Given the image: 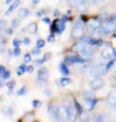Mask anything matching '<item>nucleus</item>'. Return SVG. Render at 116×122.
I'll return each instance as SVG.
<instances>
[{
	"label": "nucleus",
	"mask_w": 116,
	"mask_h": 122,
	"mask_svg": "<svg viewBox=\"0 0 116 122\" xmlns=\"http://www.w3.org/2000/svg\"><path fill=\"white\" fill-rule=\"evenodd\" d=\"M108 103L113 108H116V95L111 94L108 97Z\"/></svg>",
	"instance_id": "a211bd4d"
},
{
	"label": "nucleus",
	"mask_w": 116,
	"mask_h": 122,
	"mask_svg": "<svg viewBox=\"0 0 116 122\" xmlns=\"http://www.w3.org/2000/svg\"><path fill=\"white\" fill-rule=\"evenodd\" d=\"M22 43L24 44L25 45H28L29 44L31 43V40L28 37H25L23 39V41H22Z\"/></svg>",
	"instance_id": "79ce46f5"
},
{
	"label": "nucleus",
	"mask_w": 116,
	"mask_h": 122,
	"mask_svg": "<svg viewBox=\"0 0 116 122\" xmlns=\"http://www.w3.org/2000/svg\"><path fill=\"white\" fill-rule=\"evenodd\" d=\"M13 54L15 56H19L21 54V50L20 49V48H19V47L15 48V49L14 50Z\"/></svg>",
	"instance_id": "c9c22d12"
},
{
	"label": "nucleus",
	"mask_w": 116,
	"mask_h": 122,
	"mask_svg": "<svg viewBox=\"0 0 116 122\" xmlns=\"http://www.w3.org/2000/svg\"><path fill=\"white\" fill-rule=\"evenodd\" d=\"M85 62V60L80 58L77 56L69 55L65 58V63L66 64H74V63H83Z\"/></svg>",
	"instance_id": "6e6552de"
},
{
	"label": "nucleus",
	"mask_w": 116,
	"mask_h": 122,
	"mask_svg": "<svg viewBox=\"0 0 116 122\" xmlns=\"http://www.w3.org/2000/svg\"><path fill=\"white\" fill-rule=\"evenodd\" d=\"M5 39H4V37L3 36H0V44H3L4 43V41Z\"/></svg>",
	"instance_id": "6e6d98bb"
},
{
	"label": "nucleus",
	"mask_w": 116,
	"mask_h": 122,
	"mask_svg": "<svg viewBox=\"0 0 116 122\" xmlns=\"http://www.w3.org/2000/svg\"><path fill=\"white\" fill-rule=\"evenodd\" d=\"M26 69H27V67H26L25 64H21L20 66L18 67V71H17V75H23L24 73L26 71Z\"/></svg>",
	"instance_id": "5701e85b"
},
{
	"label": "nucleus",
	"mask_w": 116,
	"mask_h": 122,
	"mask_svg": "<svg viewBox=\"0 0 116 122\" xmlns=\"http://www.w3.org/2000/svg\"><path fill=\"white\" fill-rule=\"evenodd\" d=\"M86 104L88 106V108L90 109V110H92L96 104H97V100L95 98H91V99H86L85 100Z\"/></svg>",
	"instance_id": "f3484780"
},
{
	"label": "nucleus",
	"mask_w": 116,
	"mask_h": 122,
	"mask_svg": "<svg viewBox=\"0 0 116 122\" xmlns=\"http://www.w3.org/2000/svg\"><path fill=\"white\" fill-rule=\"evenodd\" d=\"M113 78H114V79L115 80V82H116V71L114 72V74H113Z\"/></svg>",
	"instance_id": "bf43d9fd"
},
{
	"label": "nucleus",
	"mask_w": 116,
	"mask_h": 122,
	"mask_svg": "<svg viewBox=\"0 0 116 122\" xmlns=\"http://www.w3.org/2000/svg\"><path fill=\"white\" fill-rule=\"evenodd\" d=\"M37 30H38L37 24L36 22H32L31 24H29V25H28L27 29H26L27 32L30 34H35L37 32Z\"/></svg>",
	"instance_id": "4468645a"
},
{
	"label": "nucleus",
	"mask_w": 116,
	"mask_h": 122,
	"mask_svg": "<svg viewBox=\"0 0 116 122\" xmlns=\"http://www.w3.org/2000/svg\"><path fill=\"white\" fill-rule=\"evenodd\" d=\"M32 3L33 4H35V5H37L39 3V2H40V0H32Z\"/></svg>",
	"instance_id": "4d7b16f0"
},
{
	"label": "nucleus",
	"mask_w": 116,
	"mask_h": 122,
	"mask_svg": "<svg viewBox=\"0 0 116 122\" xmlns=\"http://www.w3.org/2000/svg\"><path fill=\"white\" fill-rule=\"evenodd\" d=\"M40 106V102L39 101V100H33V102H32V107L33 108L36 109Z\"/></svg>",
	"instance_id": "58836bf2"
},
{
	"label": "nucleus",
	"mask_w": 116,
	"mask_h": 122,
	"mask_svg": "<svg viewBox=\"0 0 116 122\" xmlns=\"http://www.w3.org/2000/svg\"><path fill=\"white\" fill-rule=\"evenodd\" d=\"M82 96L84 99H91V98H94V93L93 91H86L82 93Z\"/></svg>",
	"instance_id": "6ab92c4d"
},
{
	"label": "nucleus",
	"mask_w": 116,
	"mask_h": 122,
	"mask_svg": "<svg viewBox=\"0 0 116 122\" xmlns=\"http://www.w3.org/2000/svg\"><path fill=\"white\" fill-rule=\"evenodd\" d=\"M113 36H114L115 38H116V30L114 32V34H113Z\"/></svg>",
	"instance_id": "0e129e2a"
},
{
	"label": "nucleus",
	"mask_w": 116,
	"mask_h": 122,
	"mask_svg": "<svg viewBox=\"0 0 116 122\" xmlns=\"http://www.w3.org/2000/svg\"><path fill=\"white\" fill-rule=\"evenodd\" d=\"M70 6L76 8L78 10L84 11L87 8L86 0H67Z\"/></svg>",
	"instance_id": "20e7f679"
},
{
	"label": "nucleus",
	"mask_w": 116,
	"mask_h": 122,
	"mask_svg": "<svg viewBox=\"0 0 116 122\" xmlns=\"http://www.w3.org/2000/svg\"><path fill=\"white\" fill-rule=\"evenodd\" d=\"M2 78H3V79H8L10 78V71L8 70H6L5 71L3 72V74H2Z\"/></svg>",
	"instance_id": "2f4dec72"
},
{
	"label": "nucleus",
	"mask_w": 116,
	"mask_h": 122,
	"mask_svg": "<svg viewBox=\"0 0 116 122\" xmlns=\"http://www.w3.org/2000/svg\"><path fill=\"white\" fill-rule=\"evenodd\" d=\"M6 33L8 34V35H12L14 33V30H13V29H11V28H8V29H6Z\"/></svg>",
	"instance_id": "8fccbe9b"
},
{
	"label": "nucleus",
	"mask_w": 116,
	"mask_h": 122,
	"mask_svg": "<svg viewBox=\"0 0 116 122\" xmlns=\"http://www.w3.org/2000/svg\"><path fill=\"white\" fill-rule=\"evenodd\" d=\"M0 86H2V82H0Z\"/></svg>",
	"instance_id": "69168bd1"
},
{
	"label": "nucleus",
	"mask_w": 116,
	"mask_h": 122,
	"mask_svg": "<svg viewBox=\"0 0 116 122\" xmlns=\"http://www.w3.org/2000/svg\"><path fill=\"white\" fill-rule=\"evenodd\" d=\"M62 18L65 22H66V21H68L70 20V18L68 17V15H66V14H63V15L62 16Z\"/></svg>",
	"instance_id": "09e8293b"
},
{
	"label": "nucleus",
	"mask_w": 116,
	"mask_h": 122,
	"mask_svg": "<svg viewBox=\"0 0 116 122\" xmlns=\"http://www.w3.org/2000/svg\"><path fill=\"white\" fill-rule=\"evenodd\" d=\"M45 46V41L43 39H38L37 41V47L39 48H42Z\"/></svg>",
	"instance_id": "cd10ccee"
},
{
	"label": "nucleus",
	"mask_w": 116,
	"mask_h": 122,
	"mask_svg": "<svg viewBox=\"0 0 116 122\" xmlns=\"http://www.w3.org/2000/svg\"><path fill=\"white\" fill-rule=\"evenodd\" d=\"M26 90H27V89H26V86H24L21 87V88L18 91L17 94H18V96H23V95H25L26 94V91H27Z\"/></svg>",
	"instance_id": "c756f323"
},
{
	"label": "nucleus",
	"mask_w": 116,
	"mask_h": 122,
	"mask_svg": "<svg viewBox=\"0 0 116 122\" xmlns=\"http://www.w3.org/2000/svg\"><path fill=\"white\" fill-rule=\"evenodd\" d=\"M65 109H66L67 118L70 121H75L77 116V110L76 107L71 105H67L65 106Z\"/></svg>",
	"instance_id": "0eeeda50"
},
{
	"label": "nucleus",
	"mask_w": 116,
	"mask_h": 122,
	"mask_svg": "<svg viewBox=\"0 0 116 122\" xmlns=\"http://www.w3.org/2000/svg\"><path fill=\"white\" fill-rule=\"evenodd\" d=\"M102 56L104 58L105 60H111L113 56H114V52H113V48L111 45H107L103 48L102 51Z\"/></svg>",
	"instance_id": "9d476101"
},
{
	"label": "nucleus",
	"mask_w": 116,
	"mask_h": 122,
	"mask_svg": "<svg viewBox=\"0 0 116 122\" xmlns=\"http://www.w3.org/2000/svg\"><path fill=\"white\" fill-rule=\"evenodd\" d=\"M31 12L29 10L26 9V8H21L18 11V16L21 18H25L30 15Z\"/></svg>",
	"instance_id": "2eb2a0df"
},
{
	"label": "nucleus",
	"mask_w": 116,
	"mask_h": 122,
	"mask_svg": "<svg viewBox=\"0 0 116 122\" xmlns=\"http://www.w3.org/2000/svg\"><path fill=\"white\" fill-rule=\"evenodd\" d=\"M80 118H81V121L83 122H88L89 121V117L88 113H85L84 111H83L82 113H80Z\"/></svg>",
	"instance_id": "b1692460"
},
{
	"label": "nucleus",
	"mask_w": 116,
	"mask_h": 122,
	"mask_svg": "<svg viewBox=\"0 0 116 122\" xmlns=\"http://www.w3.org/2000/svg\"><path fill=\"white\" fill-rule=\"evenodd\" d=\"M90 45H96L98 47H100L103 45V41L101 39H91L90 42H89Z\"/></svg>",
	"instance_id": "412c9836"
},
{
	"label": "nucleus",
	"mask_w": 116,
	"mask_h": 122,
	"mask_svg": "<svg viewBox=\"0 0 116 122\" xmlns=\"http://www.w3.org/2000/svg\"><path fill=\"white\" fill-rule=\"evenodd\" d=\"M45 60H44V58H42V59H38L37 60H35L34 61V64L35 65H37V66H40V65H42L43 63L45 62Z\"/></svg>",
	"instance_id": "72a5a7b5"
},
{
	"label": "nucleus",
	"mask_w": 116,
	"mask_h": 122,
	"mask_svg": "<svg viewBox=\"0 0 116 122\" xmlns=\"http://www.w3.org/2000/svg\"><path fill=\"white\" fill-rule=\"evenodd\" d=\"M51 57V55L50 53H46V54H44V56H43V58H44V60L46 61H47L48 60H50Z\"/></svg>",
	"instance_id": "a18cd8bd"
},
{
	"label": "nucleus",
	"mask_w": 116,
	"mask_h": 122,
	"mask_svg": "<svg viewBox=\"0 0 116 122\" xmlns=\"http://www.w3.org/2000/svg\"><path fill=\"white\" fill-rule=\"evenodd\" d=\"M21 44V41L20 40H17V39H14L13 41V46L15 48H18L20 46V45Z\"/></svg>",
	"instance_id": "e433bc0d"
},
{
	"label": "nucleus",
	"mask_w": 116,
	"mask_h": 122,
	"mask_svg": "<svg viewBox=\"0 0 116 122\" xmlns=\"http://www.w3.org/2000/svg\"><path fill=\"white\" fill-rule=\"evenodd\" d=\"M113 52H114V56L116 57V48H113Z\"/></svg>",
	"instance_id": "052dcab7"
},
{
	"label": "nucleus",
	"mask_w": 116,
	"mask_h": 122,
	"mask_svg": "<svg viewBox=\"0 0 116 122\" xmlns=\"http://www.w3.org/2000/svg\"><path fill=\"white\" fill-rule=\"evenodd\" d=\"M6 21L5 20H0V31L2 30H3V29L6 27Z\"/></svg>",
	"instance_id": "ea45409f"
},
{
	"label": "nucleus",
	"mask_w": 116,
	"mask_h": 122,
	"mask_svg": "<svg viewBox=\"0 0 116 122\" xmlns=\"http://www.w3.org/2000/svg\"><path fill=\"white\" fill-rule=\"evenodd\" d=\"M43 94H44L45 96L49 97V96H51V90H45L44 92H43Z\"/></svg>",
	"instance_id": "49530a36"
},
{
	"label": "nucleus",
	"mask_w": 116,
	"mask_h": 122,
	"mask_svg": "<svg viewBox=\"0 0 116 122\" xmlns=\"http://www.w3.org/2000/svg\"><path fill=\"white\" fill-rule=\"evenodd\" d=\"M74 106H75L77 110L79 113H81L84 111V109H83V108H82V106H81V104H80L77 100H74Z\"/></svg>",
	"instance_id": "a878e982"
},
{
	"label": "nucleus",
	"mask_w": 116,
	"mask_h": 122,
	"mask_svg": "<svg viewBox=\"0 0 116 122\" xmlns=\"http://www.w3.org/2000/svg\"><path fill=\"white\" fill-rule=\"evenodd\" d=\"M112 19H113V21H116V14H115V15H114V16H113V18H112Z\"/></svg>",
	"instance_id": "e2e57ef3"
},
{
	"label": "nucleus",
	"mask_w": 116,
	"mask_h": 122,
	"mask_svg": "<svg viewBox=\"0 0 116 122\" xmlns=\"http://www.w3.org/2000/svg\"><path fill=\"white\" fill-rule=\"evenodd\" d=\"M41 15H42V12H37V13H36V16H37V18H40Z\"/></svg>",
	"instance_id": "5fc2aeb1"
},
{
	"label": "nucleus",
	"mask_w": 116,
	"mask_h": 122,
	"mask_svg": "<svg viewBox=\"0 0 116 122\" xmlns=\"http://www.w3.org/2000/svg\"><path fill=\"white\" fill-rule=\"evenodd\" d=\"M34 116H35V114L33 112H30V113H28L27 114L25 115V117H28V121H32L33 117H34Z\"/></svg>",
	"instance_id": "4c0bfd02"
},
{
	"label": "nucleus",
	"mask_w": 116,
	"mask_h": 122,
	"mask_svg": "<svg viewBox=\"0 0 116 122\" xmlns=\"http://www.w3.org/2000/svg\"><path fill=\"white\" fill-rule=\"evenodd\" d=\"M79 53L81 54V56L83 58L88 59V58H91L93 56L94 50H93V48L90 46V45L85 43L83 47H82V48L81 49V51H80Z\"/></svg>",
	"instance_id": "423d86ee"
},
{
	"label": "nucleus",
	"mask_w": 116,
	"mask_h": 122,
	"mask_svg": "<svg viewBox=\"0 0 116 122\" xmlns=\"http://www.w3.org/2000/svg\"><path fill=\"white\" fill-rule=\"evenodd\" d=\"M19 4H20V0H15L14 2H13V3H12L9 7L8 8V10H6V15H9L12 12H13L14 10L16 8H18V6H19Z\"/></svg>",
	"instance_id": "ddd939ff"
},
{
	"label": "nucleus",
	"mask_w": 116,
	"mask_h": 122,
	"mask_svg": "<svg viewBox=\"0 0 116 122\" xmlns=\"http://www.w3.org/2000/svg\"><path fill=\"white\" fill-rule=\"evenodd\" d=\"M116 29V25L114 21H105L103 22L100 29L97 30L101 35H107L112 32H114Z\"/></svg>",
	"instance_id": "f257e3e1"
},
{
	"label": "nucleus",
	"mask_w": 116,
	"mask_h": 122,
	"mask_svg": "<svg viewBox=\"0 0 116 122\" xmlns=\"http://www.w3.org/2000/svg\"><path fill=\"white\" fill-rule=\"evenodd\" d=\"M84 44L85 43L83 42L82 41H80L79 42H77V44H75V45L73 46V47H72V50L75 52H80V51H81V49L84 46Z\"/></svg>",
	"instance_id": "dca6fc26"
},
{
	"label": "nucleus",
	"mask_w": 116,
	"mask_h": 122,
	"mask_svg": "<svg viewBox=\"0 0 116 122\" xmlns=\"http://www.w3.org/2000/svg\"><path fill=\"white\" fill-rule=\"evenodd\" d=\"M60 71H61V73L63 75H68L70 74V71L65 63H61L60 64Z\"/></svg>",
	"instance_id": "aec40b11"
},
{
	"label": "nucleus",
	"mask_w": 116,
	"mask_h": 122,
	"mask_svg": "<svg viewBox=\"0 0 116 122\" xmlns=\"http://www.w3.org/2000/svg\"><path fill=\"white\" fill-rule=\"evenodd\" d=\"M32 60V56H31V54L30 53H26V54L24 56V59L23 61L25 63H28L31 62Z\"/></svg>",
	"instance_id": "bb28decb"
},
{
	"label": "nucleus",
	"mask_w": 116,
	"mask_h": 122,
	"mask_svg": "<svg viewBox=\"0 0 116 122\" xmlns=\"http://www.w3.org/2000/svg\"><path fill=\"white\" fill-rule=\"evenodd\" d=\"M11 25H12V27H14V28L18 27L19 25H20V21H19L18 18L14 19V20L12 21V22H11Z\"/></svg>",
	"instance_id": "7c9ffc66"
},
{
	"label": "nucleus",
	"mask_w": 116,
	"mask_h": 122,
	"mask_svg": "<svg viewBox=\"0 0 116 122\" xmlns=\"http://www.w3.org/2000/svg\"><path fill=\"white\" fill-rule=\"evenodd\" d=\"M6 71V69H5V67L2 65H0V78H1V76L2 75V74H3V72Z\"/></svg>",
	"instance_id": "de8ad7c7"
},
{
	"label": "nucleus",
	"mask_w": 116,
	"mask_h": 122,
	"mask_svg": "<svg viewBox=\"0 0 116 122\" xmlns=\"http://www.w3.org/2000/svg\"><path fill=\"white\" fill-rule=\"evenodd\" d=\"M54 16L55 17H59V11L58 10H56L54 12Z\"/></svg>",
	"instance_id": "864d4df0"
},
{
	"label": "nucleus",
	"mask_w": 116,
	"mask_h": 122,
	"mask_svg": "<svg viewBox=\"0 0 116 122\" xmlns=\"http://www.w3.org/2000/svg\"><path fill=\"white\" fill-rule=\"evenodd\" d=\"M100 26L101 21L96 18H92L90 20H88V22L86 23L87 31L89 32V33H93V32L98 30Z\"/></svg>",
	"instance_id": "7ed1b4c3"
},
{
	"label": "nucleus",
	"mask_w": 116,
	"mask_h": 122,
	"mask_svg": "<svg viewBox=\"0 0 116 122\" xmlns=\"http://www.w3.org/2000/svg\"><path fill=\"white\" fill-rule=\"evenodd\" d=\"M114 87H115V88L116 89V86H114Z\"/></svg>",
	"instance_id": "338daca9"
},
{
	"label": "nucleus",
	"mask_w": 116,
	"mask_h": 122,
	"mask_svg": "<svg viewBox=\"0 0 116 122\" xmlns=\"http://www.w3.org/2000/svg\"><path fill=\"white\" fill-rule=\"evenodd\" d=\"M94 121H103V118L101 115H96L94 117Z\"/></svg>",
	"instance_id": "37998d69"
},
{
	"label": "nucleus",
	"mask_w": 116,
	"mask_h": 122,
	"mask_svg": "<svg viewBox=\"0 0 116 122\" xmlns=\"http://www.w3.org/2000/svg\"><path fill=\"white\" fill-rule=\"evenodd\" d=\"M15 83L16 82L14 80H11V81H9L6 83V86L8 87V89H9V93H8L9 94H10L13 93L14 88V86H15Z\"/></svg>",
	"instance_id": "4be33fe9"
},
{
	"label": "nucleus",
	"mask_w": 116,
	"mask_h": 122,
	"mask_svg": "<svg viewBox=\"0 0 116 122\" xmlns=\"http://www.w3.org/2000/svg\"><path fill=\"white\" fill-rule=\"evenodd\" d=\"M3 50H4V48H3V46H2V44H0V52H2Z\"/></svg>",
	"instance_id": "13d9d810"
},
{
	"label": "nucleus",
	"mask_w": 116,
	"mask_h": 122,
	"mask_svg": "<svg viewBox=\"0 0 116 122\" xmlns=\"http://www.w3.org/2000/svg\"><path fill=\"white\" fill-rule=\"evenodd\" d=\"M91 86L93 90H100L103 86V81L100 78L96 77L91 82Z\"/></svg>",
	"instance_id": "f8f14e48"
},
{
	"label": "nucleus",
	"mask_w": 116,
	"mask_h": 122,
	"mask_svg": "<svg viewBox=\"0 0 116 122\" xmlns=\"http://www.w3.org/2000/svg\"><path fill=\"white\" fill-rule=\"evenodd\" d=\"M14 0H6V3L7 4H9V3H10L11 2H13Z\"/></svg>",
	"instance_id": "680f3d73"
},
{
	"label": "nucleus",
	"mask_w": 116,
	"mask_h": 122,
	"mask_svg": "<svg viewBox=\"0 0 116 122\" xmlns=\"http://www.w3.org/2000/svg\"><path fill=\"white\" fill-rule=\"evenodd\" d=\"M115 61H116L115 59H113V60H109V62H108V63H107V64L106 65V69H107V71L110 70L111 68V67H113V66H114L115 63Z\"/></svg>",
	"instance_id": "c85d7f7f"
},
{
	"label": "nucleus",
	"mask_w": 116,
	"mask_h": 122,
	"mask_svg": "<svg viewBox=\"0 0 116 122\" xmlns=\"http://www.w3.org/2000/svg\"><path fill=\"white\" fill-rule=\"evenodd\" d=\"M91 39H92V38L88 37V36H82L81 41H82L83 42L86 43V44H88V45H89V42H90Z\"/></svg>",
	"instance_id": "a19ab883"
},
{
	"label": "nucleus",
	"mask_w": 116,
	"mask_h": 122,
	"mask_svg": "<svg viewBox=\"0 0 116 122\" xmlns=\"http://www.w3.org/2000/svg\"><path fill=\"white\" fill-rule=\"evenodd\" d=\"M55 41V36L54 35V33H51L49 36H47V41L49 43H53Z\"/></svg>",
	"instance_id": "f704fd0d"
},
{
	"label": "nucleus",
	"mask_w": 116,
	"mask_h": 122,
	"mask_svg": "<svg viewBox=\"0 0 116 122\" xmlns=\"http://www.w3.org/2000/svg\"><path fill=\"white\" fill-rule=\"evenodd\" d=\"M37 75L38 79L40 81H46L49 77V72H48V70L46 67H41L38 70Z\"/></svg>",
	"instance_id": "9b49d317"
},
{
	"label": "nucleus",
	"mask_w": 116,
	"mask_h": 122,
	"mask_svg": "<svg viewBox=\"0 0 116 122\" xmlns=\"http://www.w3.org/2000/svg\"><path fill=\"white\" fill-rule=\"evenodd\" d=\"M66 25H65V21L63 20H55L53 21L51 26V33H56L58 34H61L65 30Z\"/></svg>",
	"instance_id": "f03ea898"
},
{
	"label": "nucleus",
	"mask_w": 116,
	"mask_h": 122,
	"mask_svg": "<svg viewBox=\"0 0 116 122\" xmlns=\"http://www.w3.org/2000/svg\"><path fill=\"white\" fill-rule=\"evenodd\" d=\"M92 3H93V4H97V3H100V2L102 1V0H89Z\"/></svg>",
	"instance_id": "603ef678"
},
{
	"label": "nucleus",
	"mask_w": 116,
	"mask_h": 122,
	"mask_svg": "<svg viewBox=\"0 0 116 122\" xmlns=\"http://www.w3.org/2000/svg\"><path fill=\"white\" fill-rule=\"evenodd\" d=\"M71 82V79L70 78H62L61 80H60V83H61L62 86H66V85H69Z\"/></svg>",
	"instance_id": "393cba45"
},
{
	"label": "nucleus",
	"mask_w": 116,
	"mask_h": 122,
	"mask_svg": "<svg viewBox=\"0 0 116 122\" xmlns=\"http://www.w3.org/2000/svg\"><path fill=\"white\" fill-rule=\"evenodd\" d=\"M40 53H41L40 48H39L37 47L32 48V55H34V56H39V55H40Z\"/></svg>",
	"instance_id": "473e14b6"
},
{
	"label": "nucleus",
	"mask_w": 116,
	"mask_h": 122,
	"mask_svg": "<svg viewBox=\"0 0 116 122\" xmlns=\"http://www.w3.org/2000/svg\"><path fill=\"white\" fill-rule=\"evenodd\" d=\"M26 71L28 72V73H32L33 71H34V67H33V66H32V65L28 66V67H27V69H26Z\"/></svg>",
	"instance_id": "c03bdc74"
},
{
	"label": "nucleus",
	"mask_w": 116,
	"mask_h": 122,
	"mask_svg": "<svg viewBox=\"0 0 116 122\" xmlns=\"http://www.w3.org/2000/svg\"><path fill=\"white\" fill-rule=\"evenodd\" d=\"M84 34V29L80 24H77L72 30V36L75 39H80L83 36Z\"/></svg>",
	"instance_id": "1a4fd4ad"
},
{
	"label": "nucleus",
	"mask_w": 116,
	"mask_h": 122,
	"mask_svg": "<svg viewBox=\"0 0 116 122\" xmlns=\"http://www.w3.org/2000/svg\"><path fill=\"white\" fill-rule=\"evenodd\" d=\"M43 22H44L46 24H50L51 23V20H50V18H43Z\"/></svg>",
	"instance_id": "3c124183"
},
{
	"label": "nucleus",
	"mask_w": 116,
	"mask_h": 122,
	"mask_svg": "<svg viewBox=\"0 0 116 122\" xmlns=\"http://www.w3.org/2000/svg\"><path fill=\"white\" fill-rule=\"evenodd\" d=\"M89 73L93 75L95 77H99L101 75H104L107 72V69L106 67H104L102 65H99V66H95V67H92L89 69Z\"/></svg>",
	"instance_id": "39448f33"
}]
</instances>
